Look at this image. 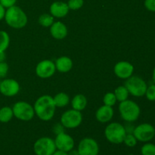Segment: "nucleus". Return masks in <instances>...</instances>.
I'll use <instances>...</instances> for the list:
<instances>
[{
    "instance_id": "obj_23",
    "label": "nucleus",
    "mask_w": 155,
    "mask_h": 155,
    "mask_svg": "<svg viewBox=\"0 0 155 155\" xmlns=\"http://www.w3.org/2000/svg\"><path fill=\"white\" fill-rule=\"evenodd\" d=\"M38 22H39V25L42 26V27H50L51 24L54 22V17L51 14L50 15L49 14H43L39 17Z\"/></svg>"
},
{
    "instance_id": "obj_38",
    "label": "nucleus",
    "mask_w": 155,
    "mask_h": 155,
    "mask_svg": "<svg viewBox=\"0 0 155 155\" xmlns=\"http://www.w3.org/2000/svg\"><path fill=\"white\" fill-rule=\"evenodd\" d=\"M152 79H153V81H154V84H155V67L153 70V74H152Z\"/></svg>"
},
{
    "instance_id": "obj_24",
    "label": "nucleus",
    "mask_w": 155,
    "mask_h": 155,
    "mask_svg": "<svg viewBox=\"0 0 155 155\" xmlns=\"http://www.w3.org/2000/svg\"><path fill=\"white\" fill-rule=\"evenodd\" d=\"M10 44V36L7 32L0 30V51H5Z\"/></svg>"
},
{
    "instance_id": "obj_30",
    "label": "nucleus",
    "mask_w": 155,
    "mask_h": 155,
    "mask_svg": "<svg viewBox=\"0 0 155 155\" xmlns=\"http://www.w3.org/2000/svg\"><path fill=\"white\" fill-rule=\"evenodd\" d=\"M8 65L5 61L0 62V79L5 78L8 72Z\"/></svg>"
},
{
    "instance_id": "obj_6",
    "label": "nucleus",
    "mask_w": 155,
    "mask_h": 155,
    "mask_svg": "<svg viewBox=\"0 0 155 155\" xmlns=\"http://www.w3.org/2000/svg\"><path fill=\"white\" fill-rule=\"evenodd\" d=\"M14 116L22 121H30L35 115L33 106L27 101H20L15 103L12 107Z\"/></svg>"
},
{
    "instance_id": "obj_25",
    "label": "nucleus",
    "mask_w": 155,
    "mask_h": 155,
    "mask_svg": "<svg viewBox=\"0 0 155 155\" xmlns=\"http://www.w3.org/2000/svg\"><path fill=\"white\" fill-rule=\"evenodd\" d=\"M117 101V100L114 92H107L104 95V98H103V102L104 105L110 106V107H113L114 105H115Z\"/></svg>"
},
{
    "instance_id": "obj_39",
    "label": "nucleus",
    "mask_w": 155,
    "mask_h": 155,
    "mask_svg": "<svg viewBox=\"0 0 155 155\" xmlns=\"http://www.w3.org/2000/svg\"><path fill=\"white\" fill-rule=\"evenodd\" d=\"M130 155H134V154H130Z\"/></svg>"
},
{
    "instance_id": "obj_3",
    "label": "nucleus",
    "mask_w": 155,
    "mask_h": 155,
    "mask_svg": "<svg viewBox=\"0 0 155 155\" xmlns=\"http://www.w3.org/2000/svg\"><path fill=\"white\" fill-rule=\"evenodd\" d=\"M119 111L124 120L127 123H133L139 119L141 109L137 103L127 99L120 102Z\"/></svg>"
},
{
    "instance_id": "obj_4",
    "label": "nucleus",
    "mask_w": 155,
    "mask_h": 155,
    "mask_svg": "<svg viewBox=\"0 0 155 155\" xmlns=\"http://www.w3.org/2000/svg\"><path fill=\"white\" fill-rule=\"evenodd\" d=\"M126 135L127 132L125 127L117 122L108 124L104 130L106 139L112 144L118 145L123 143Z\"/></svg>"
},
{
    "instance_id": "obj_19",
    "label": "nucleus",
    "mask_w": 155,
    "mask_h": 155,
    "mask_svg": "<svg viewBox=\"0 0 155 155\" xmlns=\"http://www.w3.org/2000/svg\"><path fill=\"white\" fill-rule=\"evenodd\" d=\"M71 106L74 110L82 111L87 106V98L83 94H77L71 101Z\"/></svg>"
},
{
    "instance_id": "obj_20",
    "label": "nucleus",
    "mask_w": 155,
    "mask_h": 155,
    "mask_svg": "<svg viewBox=\"0 0 155 155\" xmlns=\"http://www.w3.org/2000/svg\"><path fill=\"white\" fill-rule=\"evenodd\" d=\"M56 107H64L70 103V97L64 92H59L53 97Z\"/></svg>"
},
{
    "instance_id": "obj_35",
    "label": "nucleus",
    "mask_w": 155,
    "mask_h": 155,
    "mask_svg": "<svg viewBox=\"0 0 155 155\" xmlns=\"http://www.w3.org/2000/svg\"><path fill=\"white\" fill-rule=\"evenodd\" d=\"M6 58V54L5 51H0V62H4Z\"/></svg>"
},
{
    "instance_id": "obj_29",
    "label": "nucleus",
    "mask_w": 155,
    "mask_h": 155,
    "mask_svg": "<svg viewBox=\"0 0 155 155\" xmlns=\"http://www.w3.org/2000/svg\"><path fill=\"white\" fill-rule=\"evenodd\" d=\"M145 95L146 96L147 99L149 100V101H155V84L150 85L149 86L147 87Z\"/></svg>"
},
{
    "instance_id": "obj_14",
    "label": "nucleus",
    "mask_w": 155,
    "mask_h": 155,
    "mask_svg": "<svg viewBox=\"0 0 155 155\" xmlns=\"http://www.w3.org/2000/svg\"><path fill=\"white\" fill-rule=\"evenodd\" d=\"M114 72L118 78L127 80L133 76L134 72V67L130 62L121 61L114 65Z\"/></svg>"
},
{
    "instance_id": "obj_36",
    "label": "nucleus",
    "mask_w": 155,
    "mask_h": 155,
    "mask_svg": "<svg viewBox=\"0 0 155 155\" xmlns=\"http://www.w3.org/2000/svg\"><path fill=\"white\" fill-rule=\"evenodd\" d=\"M52 155H68V152H65V151H60V150H56Z\"/></svg>"
},
{
    "instance_id": "obj_37",
    "label": "nucleus",
    "mask_w": 155,
    "mask_h": 155,
    "mask_svg": "<svg viewBox=\"0 0 155 155\" xmlns=\"http://www.w3.org/2000/svg\"><path fill=\"white\" fill-rule=\"evenodd\" d=\"M68 155H80L79 154L78 151H77V150L74 149V148H73L72 150H71L70 151H68Z\"/></svg>"
},
{
    "instance_id": "obj_9",
    "label": "nucleus",
    "mask_w": 155,
    "mask_h": 155,
    "mask_svg": "<svg viewBox=\"0 0 155 155\" xmlns=\"http://www.w3.org/2000/svg\"><path fill=\"white\" fill-rule=\"evenodd\" d=\"M133 134L138 141L148 142L155 136V128L150 124H142L135 127Z\"/></svg>"
},
{
    "instance_id": "obj_26",
    "label": "nucleus",
    "mask_w": 155,
    "mask_h": 155,
    "mask_svg": "<svg viewBox=\"0 0 155 155\" xmlns=\"http://www.w3.org/2000/svg\"><path fill=\"white\" fill-rule=\"evenodd\" d=\"M142 155H155V145L152 143H146L141 148Z\"/></svg>"
},
{
    "instance_id": "obj_12",
    "label": "nucleus",
    "mask_w": 155,
    "mask_h": 155,
    "mask_svg": "<svg viewBox=\"0 0 155 155\" xmlns=\"http://www.w3.org/2000/svg\"><path fill=\"white\" fill-rule=\"evenodd\" d=\"M20 92V84L14 79H5L0 82V92L6 97H14Z\"/></svg>"
},
{
    "instance_id": "obj_34",
    "label": "nucleus",
    "mask_w": 155,
    "mask_h": 155,
    "mask_svg": "<svg viewBox=\"0 0 155 155\" xmlns=\"http://www.w3.org/2000/svg\"><path fill=\"white\" fill-rule=\"evenodd\" d=\"M5 8L2 6V5L0 3V21L5 18Z\"/></svg>"
},
{
    "instance_id": "obj_33",
    "label": "nucleus",
    "mask_w": 155,
    "mask_h": 155,
    "mask_svg": "<svg viewBox=\"0 0 155 155\" xmlns=\"http://www.w3.org/2000/svg\"><path fill=\"white\" fill-rule=\"evenodd\" d=\"M64 128V127L62 126L61 124H58L54 127V128H53V131L54 132V133H55L56 135H58L61 133H63Z\"/></svg>"
},
{
    "instance_id": "obj_11",
    "label": "nucleus",
    "mask_w": 155,
    "mask_h": 155,
    "mask_svg": "<svg viewBox=\"0 0 155 155\" xmlns=\"http://www.w3.org/2000/svg\"><path fill=\"white\" fill-rule=\"evenodd\" d=\"M36 74L42 79H48L52 77L56 71L55 64L51 60H43L37 64L36 67Z\"/></svg>"
},
{
    "instance_id": "obj_27",
    "label": "nucleus",
    "mask_w": 155,
    "mask_h": 155,
    "mask_svg": "<svg viewBox=\"0 0 155 155\" xmlns=\"http://www.w3.org/2000/svg\"><path fill=\"white\" fill-rule=\"evenodd\" d=\"M137 142L138 140L136 139V138L135 137V136L133 133H127L123 143L125 144L127 146L133 148V147L136 146V144H137Z\"/></svg>"
},
{
    "instance_id": "obj_2",
    "label": "nucleus",
    "mask_w": 155,
    "mask_h": 155,
    "mask_svg": "<svg viewBox=\"0 0 155 155\" xmlns=\"http://www.w3.org/2000/svg\"><path fill=\"white\" fill-rule=\"evenodd\" d=\"M4 18L6 24L14 29L24 28L28 22V18L25 12L16 5L7 8Z\"/></svg>"
},
{
    "instance_id": "obj_22",
    "label": "nucleus",
    "mask_w": 155,
    "mask_h": 155,
    "mask_svg": "<svg viewBox=\"0 0 155 155\" xmlns=\"http://www.w3.org/2000/svg\"><path fill=\"white\" fill-rule=\"evenodd\" d=\"M114 93L115 96H116L117 101H120V102L128 99L129 95H130L125 86H120L117 87Z\"/></svg>"
},
{
    "instance_id": "obj_28",
    "label": "nucleus",
    "mask_w": 155,
    "mask_h": 155,
    "mask_svg": "<svg viewBox=\"0 0 155 155\" xmlns=\"http://www.w3.org/2000/svg\"><path fill=\"white\" fill-rule=\"evenodd\" d=\"M84 4L83 0H69L68 2V5L70 10L76 11L81 8Z\"/></svg>"
},
{
    "instance_id": "obj_10",
    "label": "nucleus",
    "mask_w": 155,
    "mask_h": 155,
    "mask_svg": "<svg viewBox=\"0 0 155 155\" xmlns=\"http://www.w3.org/2000/svg\"><path fill=\"white\" fill-rule=\"evenodd\" d=\"M80 155H98L99 146L95 139L92 138H84L80 142L77 148Z\"/></svg>"
},
{
    "instance_id": "obj_17",
    "label": "nucleus",
    "mask_w": 155,
    "mask_h": 155,
    "mask_svg": "<svg viewBox=\"0 0 155 155\" xmlns=\"http://www.w3.org/2000/svg\"><path fill=\"white\" fill-rule=\"evenodd\" d=\"M114 111L113 107L104 104L96 110L95 118L98 122L105 124L111 120L114 117Z\"/></svg>"
},
{
    "instance_id": "obj_21",
    "label": "nucleus",
    "mask_w": 155,
    "mask_h": 155,
    "mask_svg": "<svg viewBox=\"0 0 155 155\" xmlns=\"http://www.w3.org/2000/svg\"><path fill=\"white\" fill-rule=\"evenodd\" d=\"M14 117L12 107L8 106H5L0 109V122L8 123L12 120Z\"/></svg>"
},
{
    "instance_id": "obj_40",
    "label": "nucleus",
    "mask_w": 155,
    "mask_h": 155,
    "mask_svg": "<svg viewBox=\"0 0 155 155\" xmlns=\"http://www.w3.org/2000/svg\"><path fill=\"white\" fill-rule=\"evenodd\" d=\"M0 82H1V80H0Z\"/></svg>"
},
{
    "instance_id": "obj_7",
    "label": "nucleus",
    "mask_w": 155,
    "mask_h": 155,
    "mask_svg": "<svg viewBox=\"0 0 155 155\" xmlns=\"http://www.w3.org/2000/svg\"><path fill=\"white\" fill-rule=\"evenodd\" d=\"M83 121V115L81 111L71 109L64 112L61 117V124L64 128L75 129L77 128Z\"/></svg>"
},
{
    "instance_id": "obj_32",
    "label": "nucleus",
    "mask_w": 155,
    "mask_h": 155,
    "mask_svg": "<svg viewBox=\"0 0 155 155\" xmlns=\"http://www.w3.org/2000/svg\"><path fill=\"white\" fill-rule=\"evenodd\" d=\"M17 2V0H0V3L2 5V6L5 8L12 7L15 5Z\"/></svg>"
},
{
    "instance_id": "obj_18",
    "label": "nucleus",
    "mask_w": 155,
    "mask_h": 155,
    "mask_svg": "<svg viewBox=\"0 0 155 155\" xmlns=\"http://www.w3.org/2000/svg\"><path fill=\"white\" fill-rule=\"evenodd\" d=\"M56 71H58L60 73H68L71 71L73 68V61L71 58L68 56H61L56 59L55 62Z\"/></svg>"
},
{
    "instance_id": "obj_5",
    "label": "nucleus",
    "mask_w": 155,
    "mask_h": 155,
    "mask_svg": "<svg viewBox=\"0 0 155 155\" xmlns=\"http://www.w3.org/2000/svg\"><path fill=\"white\" fill-rule=\"evenodd\" d=\"M126 88L129 93L134 97H142L145 95L148 86L145 80L137 76H131L125 82Z\"/></svg>"
},
{
    "instance_id": "obj_8",
    "label": "nucleus",
    "mask_w": 155,
    "mask_h": 155,
    "mask_svg": "<svg viewBox=\"0 0 155 155\" xmlns=\"http://www.w3.org/2000/svg\"><path fill=\"white\" fill-rule=\"evenodd\" d=\"M56 149L54 141L50 137L40 138L33 145V151L36 155H52Z\"/></svg>"
},
{
    "instance_id": "obj_13",
    "label": "nucleus",
    "mask_w": 155,
    "mask_h": 155,
    "mask_svg": "<svg viewBox=\"0 0 155 155\" xmlns=\"http://www.w3.org/2000/svg\"><path fill=\"white\" fill-rule=\"evenodd\" d=\"M56 148L60 151L68 152L72 150L74 147V140L70 135L67 134L64 132L56 135L54 139Z\"/></svg>"
},
{
    "instance_id": "obj_16",
    "label": "nucleus",
    "mask_w": 155,
    "mask_h": 155,
    "mask_svg": "<svg viewBox=\"0 0 155 155\" xmlns=\"http://www.w3.org/2000/svg\"><path fill=\"white\" fill-rule=\"evenodd\" d=\"M68 27L61 21L54 22L50 27V33L54 39H63L68 36Z\"/></svg>"
},
{
    "instance_id": "obj_31",
    "label": "nucleus",
    "mask_w": 155,
    "mask_h": 155,
    "mask_svg": "<svg viewBox=\"0 0 155 155\" xmlns=\"http://www.w3.org/2000/svg\"><path fill=\"white\" fill-rule=\"evenodd\" d=\"M145 7L149 12H155V0H145Z\"/></svg>"
},
{
    "instance_id": "obj_15",
    "label": "nucleus",
    "mask_w": 155,
    "mask_h": 155,
    "mask_svg": "<svg viewBox=\"0 0 155 155\" xmlns=\"http://www.w3.org/2000/svg\"><path fill=\"white\" fill-rule=\"evenodd\" d=\"M50 14L54 18H62L67 16L70 9L68 3L64 2H54L50 6Z\"/></svg>"
},
{
    "instance_id": "obj_1",
    "label": "nucleus",
    "mask_w": 155,
    "mask_h": 155,
    "mask_svg": "<svg viewBox=\"0 0 155 155\" xmlns=\"http://www.w3.org/2000/svg\"><path fill=\"white\" fill-rule=\"evenodd\" d=\"M35 114L42 121H49L53 118L55 112V104L53 97L43 95L37 98L33 105Z\"/></svg>"
}]
</instances>
